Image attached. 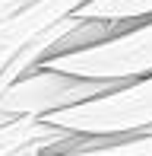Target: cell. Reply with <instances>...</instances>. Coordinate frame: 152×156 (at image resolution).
I'll use <instances>...</instances> for the list:
<instances>
[{
  "label": "cell",
  "instance_id": "cell-1",
  "mask_svg": "<svg viewBox=\"0 0 152 156\" xmlns=\"http://www.w3.org/2000/svg\"><path fill=\"white\" fill-rule=\"evenodd\" d=\"M45 118L76 134H95V137H127V134L146 131L152 127V73L127 80L121 89L95 96L89 102L57 108Z\"/></svg>",
  "mask_w": 152,
  "mask_h": 156
},
{
  "label": "cell",
  "instance_id": "cell-2",
  "mask_svg": "<svg viewBox=\"0 0 152 156\" xmlns=\"http://www.w3.org/2000/svg\"><path fill=\"white\" fill-rule=\"evenodd\" d=\"M127 80H101V76H79L67 73L57 67H32L25 70L19 80L0 93V112L19 118V115H35L45 118L57 108H70V105L89 102L95 96H105L111 89H121Z\"/></svg>",
  "mask_w": 152,
  "mask_h": 156
},
{
  "label": "cell",
  "instance_id": "cell-3",
  "mask_svg": "<svg viewBox=\"0 0 152 156\" xmlns=\"http://www.w3.org/2000/svg\"><path fill=\"white\" fill-rule=\"evenodd\" d=\"M41 67H57L67 73L101 76V80L149 76L152 73V19H140L136 26L98 41V45L64 51V54H48V58H41Z\"/></svg>",
  "mask_w": 152,
  "mask_h": 156
},
{
  "label": "cell",
  "instance_id": "cell-4",
  "mask_svg": "<svg viewBox=\"0 0 152 156\" xmlns=\"http://www.w3.org/2000/svg\"><path fill=\"white\" fill-rule=\"evenodd\" d=\"M73 137L76 131L64 124H54L48 118H35V115H19L13 121L0 124V156H38Z\"/></svg>",
  "mask_w": 152,
  "mask_h": 156
},
{
  "label": "cell",
  "instance_id": "cell-5",
  "mask_svg": "<svg viewBox=\"0 0 152 156\" xmlns=\"http://www.w3.org/2000/svg\"><path fill=\"white\" fill-rule=\"evenodd\" d=\"M38 156H152V131H136L127 137H108L101 144H86V137L76 140V147H51Z\"/></svg>",
  "mask_w": 152,
  "mask_h": 156
},
{
  "label": "cell",
  "instance_id": "cell-6",
  "mask_svg": "<svg viewBox=\"0 0 152 156\" xmlns=\"http://www.w3.org/2000/svg\"><path fill=\"white\" fill-rule=\"evenodd\" d=\"M79 16H105V19H149L152 0H86Z\"/></svg>",
  "mask_w": 152,
  "mask_h": 156
},
{
  "label": "cell",
  "instance_id": "cell-7",
  "mask_svg": "<svg viewBox=\"0 0 152 156\" xmlns=\"http://www.w3.org/2000/svg\"><path fill=\"white\" fill-rule=\"evenodd\" d=\"M32 3H35V0H0V23H3V19H10L13 13L32 6Z\"/></svg>",
  "mask_w": 152,
  "mask_h": 156
},
{
  "label": "cell",
  "instance_id": "cell-8",
  "mask_svg": "<svg viewBox=\"0 0 152 156\" xmlns=\"http://www.w3.org/2000/svg\"><path fill=\"white\" fill-rule=\"evenodd\" d=\"M146 131H152V127H146Z\"/></svg>",
  "mask_w": 152,
  "mask_h": 156
}]
</instances>
